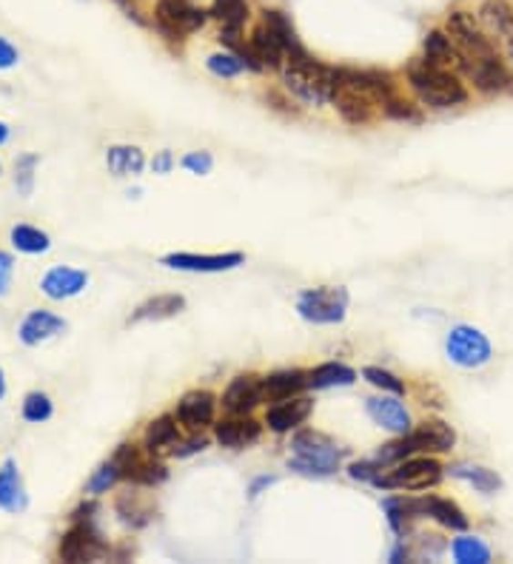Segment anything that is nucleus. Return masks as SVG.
<instances>
[{"label":"nucleus","instance_id":"f257e3e1","mask_svg":"<svg viewBox=\"0 0 513 564\" xmlns=\"http://www.w3.org/2000/svg\"><path fill=\"white\" fill-rule=\"evenodd\" d=\"M282 80H285L288 92H294L300 100L323 106L333 97V88H337V69L323 66L311 55H300V57L285 60Z\"/></svg>","mask_w":513,"mask_h":564},{"label":"nucleus","instance_id":"f03ea898","mask_svg":"<svg viewBox=\"0 0 513 564\" xmlns=\"http://www.w3.org/2000/svg\"><path fill=\"white\" fill-rule=\"evenodd\" d=\"M457 442V434L451 425H445L442 419H426L414 431L403 434L399 442H391L385 447H379L376 462L388 465V462H403L414 454H448Z\"/></svg>","mask_w":513,"mask_h":564},{"label":"nucleus","instance_id":"7ed1b4c3","mask_svg":"<svg viewBox=\"0 0 513 564\" xmlns=\"http://www.w3.org/2000/svg\"><path fill=\"white\" fill-rule=\"evenodd\" d=\"M408 83L419 95V100L431 108H451V106H459L467 100V92L459 83V77L451 69H439V66H434L428 60L411 63Z\"/></svg>","mask_w":513,"mask_h":564},{"label":"nucleus","instance_id":"20e7f679","mask_svg":"<svg viewBox=\"0 0 513 564\" xmlns=\"http://www.w3.org/2000/svg\"><path fill=\"white\" fill-rule=\"evenodd\" d=\"M292 447H294L292 467L300 473H308V477H328V473L340 470L345 459V447H340L337 442H331L328 436L317 431L297 434Z\"/></svg>","mask_w":513,"mask_h":564},{"label":"nucleus","instance_id":"39448f33","mask_svg":"<svg viewBox=\"0 0 513 564\" xmlns=\"http://www.w3.org/2000/svg\"><path fill=\"white\" fill-rule=\"evenodd\" d=\"M297 311L305 323L314 325H337L345 320L348 311V291L345 288H311L303 291L297 300Z\"/></svg>","mask_w":513,"mask_h":564},{"label":"nucleus","instance_id":"423d86ee","mask_svg":"<svg viewBox=\"0 0 513 564\" xmlns=\"http://www.w3.org/2000/svg\"><path fill=\"white\" fill-rule=\"evenodd\" d=\"M209 9L197 6L194 0H158V6H154V20H158V29L166 35V37H186L197 29L206 26L209 20Z\"/></svg>","mask_w":513,"mask_h":564},{"label":"nucleus","instance_id":"0eeeda50","mask_svg":"<svg viewBox=\"0 0 513 564\" xmlns=\"http://www.w3.org/2000/svg\"><path fill=\"white\" fill-rule=\"evenodd\" d=\"M442 479V467L436 459L414 456L396 462L388 477H376V485L385 490H428Z\"/></svg>","mask_w":513,"mask_h":564},{"label":"nucleus","instance_id":"6e6552de","mask_svg":"<svg viewBox=\"0 0 513 564\" xmlns=\"http://www.w3.org/2000/svg\"><path fill=\"white\" fill-rule=\"evenodd\" d=\"M445 351H448L451 363H457L459 368H479L490 359V343L487 336L471 325H457L448 333V343H445Z\"/></svg>","mask_w":513,"mask_h":564},{"label":"nucleus","instance_id":"1a4fd4ad","mask_svg":"<svg viewBox=\"0 0 513 564\" xmlns=\"http://www.w3.org/2000/svg\"><path fill=\"white\" fill-rule=\"evenodd\" d=\"M462 72L471 77V83L485 95H497L513 86V75L497 52L482 55V57H465Z\"/></svg>","mask_w":513,"mask_h":564},{"label":"nucleus","instance_id":"9d476101","mask_svg":"<svg viewBox=\"0 0 513 564\" xmlns=\"http://www.w3.org/2000/svg\"><path fill=\"white\" fill-rule=\"evenodd\" d=\"M448 35L454 37V43L462 49L465 57H482V55L494 52L490 37L482 32L479 20L471 12H451L448 15Z\"/></svg>","mask_w":513,"mask_h":564},{"label":"nucleus","instance_id":"9b49d317","mask_svg":"<svg viewBox=\"0 0 513 564\" xmlns=\"http://www.w3.org/2000/svg\"><path fill=\"white\" fill-rule=\"evenodd\" d=\"M331 103L337 106V111L348 123H356V126L368 123L374 118V108H376V100L368 97L363 88H356L354 83H348L345 77H340V69H337V88H333Z\"/></svg>","mask_w":513,"mask_h":564},{"label":"nucleus","instance_id":"f8f14e48","mask_svg":"<svg viewBox=\"0 0 513 564\" xmlns=\"http://www.w3.org/2000/svg\"><path fill=\"white\" fill-rule=\"evenodd\" d=\"M262 399H265L262 379L251 376V374H242L231 382L229 391L222 394V408H226L231 416H245L249 411H254Z\"/></svg>","mask_w":513,"mask_h":564},{"label":"nucleus","instance_id":"ddd939ff","mask_svg":"<svg viewBox=\"0 0 513 564\" xmlns=\"http://www.w3.org/2000/svg\"><path fill=\"white\" fill-rule=\"evenodd\" d=\"M115 462H118V467H120V477L138 482V485H160V482L169 477L166 467H163L160 462L143 459L131 445H123V447L118 450Z\"/></svg>","mask_w":513,"mask_h":564},{"label":"nucleus","instance_id":"4468645a","mask_svg":"<svg viewBox=\"0 0 513 564\" xmlns=\"http://www.w3.org/2000/svg\"><path fill=\"white\" fill-rule=\"evenodd\" d=\"M103 541L100 536L95 533L92 525H75L69 533L60 538V548H57V556L63 561H88V559H97L103 556Z\"/></svg>","mask_w":513,"mask_h":564},{"label":"nucleus","instance_id":"2eb2a0df","mask_svg":"<svg viewBox=\"0 0 513 564\" xmlns=\"http://www.w3.org/2000/svg\"><path fill=\"white\" fill-rule=\"evenodd\" d=\"M242 254H166L163 265L177 271H197V274H217V271H231L242 265Z\"/></svg>","mask_w":513,"mask_h":564},{"label":"nucleus","instance_id":"dca6fc26","mask_svg":"<svg viewBox=\"0 0 513 564\" xmlns=\"http://www.w3.org/2000/svg\"><path fill=\"white\" fill-rule=\"evenodd\" d=\"M88 285V274L69 265H55L46 277L40 280V291L46 294L49 300H69L77 297L80 291Z\"/></svg>","mask_w":513,"mask_h":564},{"label":"nucleus","instance_id":"f3484780","mask_svg":"<svg viewBox=\"0 0 513 564\" xmlns=\"http://www.w3.org/2000/svg\"><path fill=\"white\" fill-rule=\"evenodd\" d=\"M311 408H314V402L305 396L280 399L274 408H269V414H265V425H269L274 434L294 431L297 425H303L311 416Z\"/></svg>","mask_w":513,"mask_h":564},{"label":"nucleus","instance_id":"a211bd4d","mask_svg":"<svg viewBox=\"0 0 513 564\" xmlns=\"http://www.w3.org/2000/svg\"><path fill=\"white\" fill-rule=\"evenodd\" d=\"M414 516H431L448 530H467V516L459 510L457 502L442 499V496H426V499H411Z\"/></svg>","mask_w":513,"mask_h":564},{"label":"nucleus","instance_id":"6ab92c4d","mask_svg":"<svg viewBox=\"0 0 513 564\" xmlns=\"http://www.w3.org/2000/svg\"><path fill=\"white\" fill-rule=\"evenodd\" d=\"M368 416L379 425V427H385V431L391 434H408L411 431V416L405 411V405L399 402V399H391V396H374L368 399Z\"/></svg>","mask_w":513,"mask_h":564},{"label":"nucleus","instance_id":"aec40b11","mask_svg":"<svg viewBox=\"0 0 513 564\" xmlns=\"http://www.w3.org/2000/svg\"><path fill=\"white\" fill-rule=\"evenodd\" d=\"M66 331V323L57 317L52 311H32L29 317L20 323V343L35 348V345H43L55 340L57 333Z\"/></svg>","mask_w":513,"mask_h":564},{"label":"nucleus","instance_id":"412c9836","mask_svg":"<svg viewBox=\"0 0 513 564\" xmlns=\"http://www.w3.org/2000/svg\"><path fill=\"white\" fill-rule=\"evenodd\" d=\"M214 405H217L214 394L191 391L177 405V422L186 425L189 431H200V427H206L214 419Z\"/></svg>","mask_w":513,"mask_h":564},{"label":"nucleus","instance_id":"4be33fe9","mask_svg":"<svg viewBox=\"0 0 513 564\" xmlns=\"http://www.w3.org/2000/svg\"><path fill=\"white\" fill-rule=\"evenodd\" d=\"M422 52H426V57L422 60H428L434 66H439V69H462L465 66V55L462 49L454 43V37L448 32H428L426 40H422Z\"/></svg>","mask_w":513,"mask_h":564},{"label":"nucleus","instance_id":"5701e85b","mask_svg":"<svg viewBox=\"0 0 513 564\" xmlns=\"http://www.w3.org/2000/svg\"><path fill=\"white\" fill-rule=\"evenodd\" d=\"M262 434V425L249 419V416H234V419H226V422H220L214 427V439L222 445V447H249L260 439Z\"/></svg>","mask_w":513,"mask_h":564},{"label":"nucleus","instance_id":"b1692460","mask_svg":"<svg viewBox=\"0 0 513 564\" xmlns=\"http://www.w3.org/2000/svg\"><path fill=\"white\" fill-rule=\"evenodd\" d=\"M249 46H251V55H254L260 69H280V66L288 60V52L282 46V40L265 24L251 32Z\"/></svg>","mask_w":513,"mask_h":564},{"label":"nucleus","instance_id":"393cba45","mask_svg":"<svg viewBox=\"0 0 513 564\" xmlns=\"http://www.w3.org/2000/svg\"><path fill=\"white\" fill-rule=\"evenodd\" d=\"M26 505L29 499H26L24 479H20V473H17V465L6 462L0 467V508L6 513H20V510H26Z\"/></svg>","mask_w":513,"mask_h":564},{"label":"nucleus","instance_id":"a878e982","mask_svg":"<svg viewBox=\"0 0 513 564\" xmlns=\"http://www.w3.org/2000/svg\"><path fill=\"white\" fill-rule=\"evenodd\" d=\"M146 450L151 456H160V454H171V450L177 447V442H180V431H177V419L171 416H160L154 419L149 427H146Z\"/></svg>","mask_w":513,"mask_h":564},{"label":"nucleus","instance_id":"bb28decb","mask_svg":"<svg viewBox=\"0 0 513 564\" xmlns=\"http://www.w3.org/2000/svg\"><path fill=\"white\" fill-rule=\"evenodd\" d=\"M186 308V300L180 294H158L146 300L135 313H131L128 323H151V320H169L177 317Z\"/></svg>","mask_w":513,"mask_h":564},{"label":"nucleus","instance_id":"cd10ccee","mask_svg":"<svg viewBox=\"0 0 513 564\" xmlns=\"http://www.w3.org/2000/svg\"><path fill=\"white\" fill-rule=\"evenodd\" d=\"M479 24L487 32L513 40V6L508 0H485L479 6Z\"/></svg>","mask_w":513,"mask_h":564},{"label":"nucleus","instance_id":"c85d7f7f","mask_svg":"<svg viewBox=\"0 0 513 564\" xmlns=\"http://www.w3.org/2000/svg\"><path fill=\"white\" fill-rule=\"evenodd\" d=\"M308 385V374L303 371H277L272 376L262 379V391H265V399H292L297 396L303 388Z\"/></svg>","mask_w":513,"mask_h":564},{"label":"nucleus","instance_id":"c756f323","mask_svg":"<svg viewBox=\"0 0 513 564\" xmlns=\"http://www.w3.org/2000/svg\"><path fill=\"white\" fill-rule=\"evenodd\" d=\"M262 24L269 26V29L282 40V46H285L288 57L308 55L305 46L300 43V37H297V29H294V24H292V17H288L285 12H280V9H265V12H262Z\"/></svg>","mask_w":513,"mask_h":564},{"label":"nucleus","instance_id":"7c9ffc66","mask_svg":"<svg viewBox=\"0 0 513 564\" xmlns=\"http://www.w3.org/2000/svg\"><path fill=\"white\" fill-rule=\"evenodd\" d=\"M354 379H356L354 368H348L343 363H325L308 374V388H314V391L345 388V385H354Z\"/></svg>","mask_w":513,"mask_h":564},{"label":"nucleus","instance_id":"2f4dec72","mask_svg":"<svg viewBox=\"0 0 513 564\" xmlns=\"http://www.w3.org/2000/svg\"><path fill=\"white\" fill-rule=\"evenodd\" d=\"M106 166H108V171H115L118 177H128V174H140L143 171L146 157L135 146H111L106 151Z\"/></svg>","mask_w":513,"mask_h":564},{"label":"nucleus","instance_id":"473e14b6","mask_svg":"<svg viewBox=\"0 0 513 564\" xmlns=\"http://www.w3.org/2000/svg\"><path fill=\"white\" fill-rule=\"evenodd\" d=\"M448 470H451V477L474 485L479 493H494V490L502 487V479L497 477V473L487 470V467H479V465H454Z\"/></svg>","mask_w":513,"mask_h":564},{"label":"nucleus","instance_id":"72a5a7b5","mask_svg":"<svg viewBox=\"0 0 513 564\" xmlns=\"http://www.w3.org/2000/svg\"><path fill=\"white\" fill-rule=\"evenodd\" d=\"M209 15L220 20V29H242L249 20V4L245 0H214Z\"/></svg>","mask_w":513,"mask_h":564},{"label":"nucleus","instance_id":"f704fd0d","mask_svg":"<svg viewBox=\"0 0 513 564\" xmlns=\"http://www.w3.org/2000/svg\"><path fill=\"white\" fill-rule=\"evenodd\" d=\"M9 240L17 251H24V254H43V251H49V245H52L49 234L35 229V225H15Z\"/></svg>","mask_w":513,"mask_h":564},{"label":"nucleus","instance_id":"c9c22d12","mask_svg":"<svg viewBox=\"0 0 513 564\" xmlns=\"http://www.w3.org/2000/svg\"><path fill=\"white\" fill-rule=\"evenodd\" d=\"M451 550H454V559H457L459 564H487V561H490L487 545H485L482 538H477V536H462V538H457L454 545H451Z\"/></svg>","mask_w":513,"mask_h":564},{"label":"nucleus","instance_id":"e433bc0d","mask_svg":"<svg viewBox=\"0 0 513 564\" xmlns=\"http://www.w3.org/2000/svg\"><path fill=\"white\" fill-rule=\"evenodd\" d=\"M52 414H55V408H52V399H49L46 394L35 391V394H29V396L24 399V419H26V422L40 425V422L52 419Z\"/></svg>","mask_w":513,"mask_h":564},{"label":"nucleus","instance_id":"4c0bfd02","mask_svg":"<svg viewBox=\"0 0 513 564\" xmlns=\"http://www.w3.org/2000/svg\"><path fill=\"white\" fill-rule=\"evenodd\" d=\"M206 66H209V72L211 75H217V77H237V75H242L245 72V60L242 57H237V55H229V52H222V55H211L209 60H206Z\"/></svg>","mask_w":513,"mask_h":564},{"label":"nucleus","instance_id":"58836bf2","mask_svg":"<svg viewBox=\"0 0 513 564\" xmlns=\"http://www.w3.org/2000/svg\"><path fill=\"white\" fill-rule=\"evenodd\" d=\"M118 479H123L120 477V467H118V462L115 459H111V462H106V465H100L97 470H95V477L92 479H88V493H92V496H100V493H106L111 485H115Z\"/></svg>","mask_w":513,"mask_h":564},{"label":"nucleus","instance_id":"ea45409f","mask_svg":"<svg viewBox=\"0 0 513 564\" xmlns=\"http://www.w3.org/2000/svg\"><path fill=\"white\" fill-rule=\"evenodd\" d=\"M363 376L371 382L374 388H383V391H388V394H405V382L399 379V376H394L391 371H383V368H365L363 371Z\"/></svg>","mask_w":513,"mask_h":564},{"label":"nucleus","instance_id":"a19ab883","mask_svg":"<svg viewBox=\"0 0 513 564\" xmlns=\"http://www.w3.org/2000/svg\"><path fill=\"white\" fill-rule=\"evenodd\" d=\"M35 163H37V157H20L17 166H15V183L20 189V194H29L32 191V179H35Z\"/></svg>","mask_w":513,"mask_h":564},{"label":"nucleus","instance_id":"79ce46f5","mask_svg":"<svg viewBox=\"0 0 513 564\" xmlns=\"http://www.w3.org/2000/svg\"><path fill=\"white\" fill-rule=\"evenodd\" d=\"M211 154L209 151H191L183 157V169H189L191 174H209L211 171Z\"/></svg>","mask_w":513,"mask_h":564},{"label":"nucleus","instance_id":"37998d69","mask_svg":"<svg viewBox=\"0 0 513 564\" xmlns=\"http://www.w3.org/2000/svg\"><path fill=\"white\" fill-rule=\"evenodd\" d=\"M12 277H15V260H12L6 251H0V297L9 294Z\"/></svg>","mask_w":513,"mask_h":564},{"label":"nucleus","instance_id":"c03bdc74","mask_svg":"<svg viewBox=\"0 0 513 564\" xmlns=\"http://www.w3.org/2000/svg\"><path fill=\"white\" fill-rule=\"evenodd\" d=\"M206 445H209V439L206 436H194V439H189V442H177V447L171 450V456H177V459H186V456H194V454H200V450H206Z\"/></svg>","mask_w":513,"mask_h":564},{"label":"nucleus","instance_id":"a18cd8bd","mask_svg":"<svg viewBox=\"0 0 513 564\" xmlns=\"http://www.w3.org/2000/svg\"><path fill=\"white\" fill-rule=\"evenodd\" d=\"M376 470H379V462H356L348 467L351 479H360V482H376Z\"/></svg>","mask_w":513,"mask_h":564},{"label":"nucleus","instance_id":"49530a36","mask_svg":"<svg viewBox=\"0 0 513 564\" xmlns=\"http://www.w3.org/2000/svg\"><path fill=\"white\" fill-rule=\"evenodd\" d=\"M15 63H17V49L9 40L0 37V69H12Z\"/></svg>","mask_w":513,"mask_h":564},{"label":"nucleus","instance_id":"de8ad7c7","mask_svg":"<svg viewBox=\"0 0 513 564\" xmlns=\"http://www.w3.org/2000/svg\"><path fill=\"white\" fill-rule=\"evenodd\" d=\"M171 169V154L169 151H163L158 160H154V171H160V174H166Z\"/></svg>","mask_w":513,"mask_h":564},{"label":"nucleus","instance_id":"09e8293b","mask_svg":"<svg viewBox=\"0 0 513 564\" xmlns=\"http://www.w3.org/2000/svg\"><path fill=\"white\" fill-rule=\"evenodd\" d=\"M9 140V126L6 123H0V146H4Z\"/></svg>","mask_w":513,"mask_h":564},{"label":"nucleus","instance_id":"8fccbe9b","mask_svg":"<svg viewBox=\"0 0 513 564\" xmlns=\"http://www.w3.org/2000/svg\"><path fill=\"white\" fill-rule=\"evenodd\" d=\"M6 394V379H4V371H0V399H4Z\"/></svg>","mask_w":513,"mask_h":564},{"label":"nucleus","instance_id":"3c124183","mask_svg":"<svg viewBox=\"0 0 513 564\" xmlns=\"http://www.w3.org/2000/svg\"><path fill=\"white\" fill-rule=\"evenodd\" d=\"M510 57H513V40H510Z\"/></svg>","mask_w":513,"mask_h":564}]
</instances>
